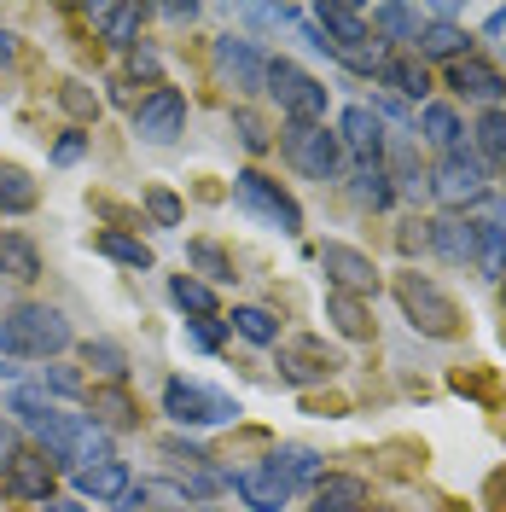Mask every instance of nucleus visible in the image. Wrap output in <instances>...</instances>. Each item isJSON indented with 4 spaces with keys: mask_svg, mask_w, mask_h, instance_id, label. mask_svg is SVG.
<instances>
[{
    "mask_svg": "<svg viewBox=\"0 0 506 512\" xmlns=\"http://www.w3.org/2000/svg\"><path fill=\"white\" fill-rule=\"evenodd\" d=\"M373 88H384V94H396L402 105H431V70L413 59V53H390V59H379V76H373Z\"/></svg>",
    "mask_w": 506,
    "mask_h": 512,
    "instance_id": "a211bd4d",
    "label": "nucleus"
},
{
    "mask_svg": "<svg viewBox=\"0 0 506 512\" xmlns=\"http://www.w3.org/2000/svg\"><path fill=\"white\" fill-rule=\"evenodd\" d=\"M280 152L291 169H303L309 181H344V169H349V152H344V140H338V128H326V123H291L285 117L280 123Z\"/></svg>",
    "mask_w": 506,
    "mask_h": 512,
    "instance_id": "f03ea898",
    "label": "nucleus"
},
{
    "mask_svg": "<svg viewBox=\"0 0 506 512\" xmlns=\"http://www.w3.org/2000/svg\"><path fill=\"white\" fill-rule=\"evenodd\" d=\"M349 192H355V204H361V210H390V204H396V181H390V169H384V163H361V169H355V181H349Z\"/></svg>",
    "mask_w": 506,
    "mask_h": 512,
    "instance_id": "7c9ffc66",
    "label": "nucleus"
},
{
    "mask_svg": "<svg viewBox=\"0 0 506 512\" xmlns=\"http://www.w3.org/2000/svg\"><path fill=\"white\" fill-rule=\"evenodd\" d=\"M396 239H402V251H431V239H425V222H419V216H413V222H402V233H396Z\"/></svg>",
    "mask_w": 506,
    "mask_h": 512,
    "instance_id": "3c124183",
    "label": "nucleus"
},
{
    "mask_svg": "<svg viewBox=\"0 0 506 512\" xmlns=\"http://www.w3.org/2000/svg\"><path fill=\"white\" fill-rule=\"evenodd\" d=\"M233 489H239V501L251 512H285L291 507V478H285L274 460H256V466H245V472H233Z\"/></svg>",
    "mask_w": 506,
    "mask_h": 512,
    "instance_id": "ddd939ff",
    "label": "nucleus"
},
{
    "mask_svg": "<svg viewBox=\"0 0 506 512\" xmlns=\"http://www.w3.org/2000/svg\"><path fill=\"white\" fill-rule=\"evenodd\" d=\"M134 134L146 140V146H169V140H181L187 134V94L181 88H152V94L134 105Z\"/></svg>",
    "mask_w": 506,
    "mask_h": 512,
    "instance_id": "1a4fd4ad",
    "label": "nucleus"
},
{
    "mask_svg": "<svg viewBox=\"0 0 506 512\" xmlns=\"http://www.w3.org/2000/svg\"><path fill=\"white\" fill-rule=\"evenodd\" d=\"M448 88L460 99H472V105H483V111H501V99H506V76L495 70L489 59H460V64H448Z\"/></svg>",
    "mask_w": 506,
    "mask_h": 512,
    "instance_id": "dca6fc26",
    "label": "nucleus"
},
{
    "mask_svg": "<svg viewBox=\"0 0 506 512\" xmlns=\"http://www.w3.org/2000/svg\"><path fill=\"white\" fill-rule=\"evenodd\" d=\"M175 489H181V501H210V495L233 489V472H216V466H187V472L175 478Z\"/></svg>",
    "mask_w": 506,
    "mask_h": 512,
    "instance_id": "4c0bfd02",
    "label": "nucleus"
},
{
    "mask_svg": "<svg viewBox=\"0 0 506 512\" xmlns=\"http://www.w3.org/2000/svg\"><path fill=\"white\" fill-rule=\"evenodd\" d=\"M99 256H111V262H123V268H134V274H146L152 268V245L146 239H134V233H123V227H105L94 239Z\"/></svg>",
    "mask_w": 506,
    "mask_h": 512,
    "instance_id": "2f4dec72",
    "label": "nucleus"
},
{
    "mask_svg": "<svg viewBox=\"0 0 506 512\" xmlns=\"http://www.w3.org/2000/svg\"><path fill=\"white\" fill-rule=\"evenodd\" d=\"M326 320L344 332L349 344H367V338H373V315H367V303L349 297V291H326Z\"/></svg>",
    "mask_w": 506,
    "mask_h": 512,
    "instance_id": "cd10ccee",
    "label": "nucleus"
},
{
    "mask_svg": "<svg viewBox=\"0 0 506 512\" xmlns=\"http://www.w3.org/2000/svg\"><path fill=\"white\" fill-rule=\"evenodd\" d=\"M216 76L233 94H262V76H268V53L256 47L251 35H222L216 41Z\"/></svg>",
    "mask_w": 506,
    "mask_h": 512,
    "instance_id": "9b49d317",
    "label": "nucleus"
},
{
    "mask_svg": "<svg viewBox=\"0 0 506 512\" xmlns=\"http://www.w3.org/2000/svg\"><path fill=\"white\" fill-rule=\"evenodd\" d=\"M146 18H152V6H134V0H128V6H105V0L88 6V24H94L99 41L117 47V53H134V47H140V24H146Z\"/></svg>",
    "mask_w": 506,
    "mask_h": 512,
    "instance_id": "f3484780",
    "label": "nucleus"
},
{
    "mask_svg": "<svg viewBox=\"0 0 506 512\" xmlns=\"http://www.w3.org/2000/svg\"><path fill=\"white\" fill-rule=\"evenodd\" d=\"M227 332H239V338L256 344V350H274V344H280V315H274V309H262V303H233Z\"/></svg>",
    "mask_w": 506,
    "mask_h": 512,
    "instance_id": "bb28decb",
    "label": "nucleus"
},
{
    "mask_svg": "<svg viewBox=\"0 0 506 512\" xmlns=\"http://www.w3.org/2000/svg\"><path fill=\"white\" fill-rule=\"evenodd\" d=\"M146 507H152V483H128V495L111 512H146Z\"/></svg>",
    "mask_w": 506,
    "mask_h": 512,
    "instance_id": "8fccbe9b",
    "label": "nucleus"
},
{
    "mask_svg": "<svg viewBox=\"0 0 506 512\" xmlns=\"http://www.w3.org/2000/svg\"><path fill=\"white\" fill-rule=\"evenodd\" d=\"M413 128H419L437 152H460V146H466V123H460V111H454V105H437V99H431V105H419Z\"/></svg>",
    "mask_w": 506,
    "mask_h": 512,
    "instance_id": "b1692460",
    "label": "nucleus"
},
{
    "mask_svg": "<svg viewBox=\"0 0 506 512\" xmlns=\"http://www.w3.org/2000/svg\"><path fill=\"white\" fill-rule=\"evenodd\" d=\"M169 303H175L187 320H222L216 286H204L198 274H169Z\"/></svg>",
    "mask_w": 506,
    "mask_h": 512,
    "instance_id": "a878e982",
    "label": "nucleus"
},
{
    "mask_svg": "<svg viewBox=\"0 0 506 512\" xmlns=\"http://www.w3.org/2000/svg\"><path fill=\"white\" fill-rule=\"evenodd\" d=\"M82 367H94L105 384H128V373H134V367H128V350L117 338H88V344H82Z\"/></svg>",
    "mask_w": 506,
    "mask_h": 512,
    "instance_id": "473e14b6",
    "label": "nucleus"
},
{
    "mask_svg": "<svg viewBox=\"0 0 506 512\" xmlns=\"http://www.w3.org/2000/svg\"><path fill=\"white\" fill-rule=\"evenodd\" d=\"M262 94L280 105V117H291V123H326V105H332V94H326V82L320 76H309L297 59H268V76H262Z\"/></svg>",
    "mask_w": 506,
    "mask_h": 512,
    "instance_id": "7ed1b4c3",
    "label": "nucleus"
},
{
    "mask_svg": "<svg viewBox=\"0 0 506 512\" xmlns=\"http://www.w3.org/2000/svg\"><path fill=\"white\" fill-rule=\"evenodd\" d=\"M152 12H158V18H169V24H198V6H181V0H175V6H152Z\"/></svg>",
    "mask_w": 506,
    "mask_h": 512,
    "instance_id": "603ef678",
    "label": "nucleus"
},
{
    "mask_svg": "<svg viewBox=\"0 0 506 512\" xmlns=\"http://www.w3.org/2000/svg\"><path fill=\"white\" fill-rule=\"evenodd\" d=\"M315 256H320V268H326V280H332L326 291H349V297H361V303L379 297L384 274L373 268V256L367 251H355V245H344V239H326Z\"/></svg>",
    "mask_w": 506,
    "mask_h": 512,
    "instance_id": "6e6552de",
    "label": "nucleus"
},
{
    "mask_svg": "<svg viewBox=\"0 0 506 512\" xmlns=\"http://www.w3.org/2000/svg\"><path fill=\"white\" fill-rule=\"evenodd\" d=\"M472 41L477 35L466 24H425L419 41H413V59L419 64H460V59H472Z\"/></svg>",
    "mask_w": 506,
    "mask_h": 512,
    "instance_id": "412c9836",
    "label": "nucleus"
},
{
    "mask_svg": "<svg viewBox=\"0 0 506 512\" xmlns=\"http://www.w3.org/2000/svg\"><path fill=\"white\" fill-rule=\"evenodd\" d=\"M0 280H41V251H35L30 233H12V227H0Z\"/></svg>",
    "mask_w": 506,
    "mask_h": 512,
    "instance_id": "393cba45",
    "label": "nucleus"
},
{
    "mask_svg": "<svg viewBox=\"0 0 506 512\" xmlns=\"http://www.w3.org/2000/svg\"><path fill=\"white\" fill-rule=\"evenodd\" d=\"M315 512H338V507H315Z\"/></svg>",
    "mask_w": 506,
    "mask_h": 512,
    "instance_id": "bf43d9fd",
    "label": "nucleus"
},
{
    "mask_svg": "<svg viewBox=\"0 0 506 512\" xmlns=\"http://www.w3.org/2000/svg\"><path fill=\"white\" fill-rule=\"evenodd\" d=\"M367 501H373V489H367V478H349V472H326V478L315 483V507L361 512Z\"/></svg>",
    "mask_w": 506,
    "mask_h": 512,
    "instance_id": "c85d7f7f",
    "label": "nucleus"
},
{
    "mask_svg": "<svg viewBox=\"0 0 506 512\" xmlns=\"http://www.w3.org/2000/svg\"><path fill=\"white\" fill-rule=\"evenodd\" d=\"M233 134H239V146H245V152H256V158H262V152L274 146L268 123H262L256 111H245V105H233Z\"/></svg>",
    "mask_w": 506,
    "mask_h": 512,
    "instance_id": "79ce46f5",
    "label": "nucleus"
},
{
    "mask_svg": "<svg viewBox=\"0 0 506 512\" xmlns=\"http://www.w3.org/2000/svg\"><path fill=\"white\" fill-rule=\"evenodd\" d=\"M146 216H152V227H181L187 210H181V198L169 187H146Z\"/></svg>",
    "mask_w": 506,
    "mask_h": 512,
    "instance_id": "c03bdc74",
    "label": "nucleus"
},
{
    "mask_svg": "<svg viewBox=\"0 0 506 512\" xmlns=\"http://www.w3.org/2000/svg\"><path fill=\"white\" fill-rule=\"evenodd\" d=\"M41 390H47V396H64V402H76V396H88V384H82V373H76V367H70V361H47V367H41Z\"/></svg>",
    "mask_w": 506,
    "mask_h": 512,
    "instance_id": "ea45409f",
    "label": "nucleus"
},
{
    "mask_svg": "<svg viewBox=\"0 0 506 512\" xmlns=\"http://www.w3.org/2000/svg\"><path fill=\"white\" fill-rule=\"evenodd\" d=\"M483 30H489V35H506V6H495V12H489V24H483Z\"/></svg>",
    "mask_w": 506,
    "mask_h": 512,
    "instance_id": "4d7b16f0",
    "label": "nucleus"
},
{
    "mask_svg": "<svg viewBox=\"0 0 506 512\" xmlns=\"http://www.w3.org/2000/svg\"><path fill=\"white\" fill-rule=\"evenodd\" d=\"M41 512H88V501H76V495H53Z\"/></svg>",
    "mask_w": 506,
    "mask_h": 512,
    "instance_id": "6e6d98bb",
    "label": "nucleus"
},
{
    "mask_svg": "<svg viewBox=\"0 0 506 512\" xmlns=\"http://www.w3.org/2000/svg\"><path fill=\"white\" fill-rule=\"evenodd\" d=\"M233 204H239L245 216H256L262 227L285 233V239L303 233V210H297V198H291L280 181H268L262 169H239V175H233Z\"/></svg>",
    "mask_w": 506,
    "mask_h": 512,
    "instance_id": "423d86ee",
    "label": "nucleus"
},
{
    "mask_svg": "<svg viewBox=\"0 0 506 512\" xmlns=\"http://www.w3.org/2000/svg\"><path fill=\"white\" fill-rule=\"evenodd\" d=\"M187 338H192V350L216 355L222 350V338H227V320H187Z\"/></svg>",
    "mask_w": 506,
    "mask_h": 512,
    "instance_id": "de8ad7c7",
    "label": "nucleus"
},
{
    "mask_svg": "<svg viewBox=\"0 0 506 512\" xmlns=\"http://www.w3.org/2000/svg\"><path fill=\"white\" fill-rule=\"evenodd\" d=\"M53 478H59L53 460H47L41 448H24V454L0 472V489H6L12 501H35V507H47V501H53Z\"/></svg>",
    "mask_w": 506,
    "mask_h": 512,
    "instance_id": "2eb2a0df",
    "label": "nucleus"
},
{
    "mask_svg": "<svg viewBox=\"0 0 506 512\" xmlns=\"http://www.w3.org/2000/svg\"><path fill=\"white\" fill-rule=\"evenodd\" d=\"M35 181L30 169H18V163H0V216H30L35 210Z\"/></svg>",
    "mask_w": 506,
    "mask_h": 512,
    "instance_id": "72a5a7b5",
    "label": "nucleus"
},
{
    "mask_svg": "<svg viewBox=\"0 0 506 512\" xmlns=\"http://www.w3.org/2000/svg\"><path fill=\"white\" fill-rule=\"evenodd\" d=\"M367 30H373L379 47H402V41H419L425 12H419V6H402V0H390V6H373V12H367Z\"/></svg>",
    "mask_w": 506,
    "mask_h": 512,
    "instance_id": "5701e85b",
    "label": "nucleus"
},
{
    "mask_svg": "<svg viewBox=\"0 0 506 512\" xmlns=\"http://www.w3.org/2000/svg\"><path fill=\"white\" fill-rule=\"evenodd\" d=\"M59 111H64V117H76V128L99 123V94L88 88V82H64V88H59Z\"/></svg>",
    "mask_w": 506,
    "mask_h": 512,
    "instance_id": "a19ab883",
    "label": "nucleus"
},
{
    "mask_svg": "<svg viewBox=\"0 0 506 512\" xmlns=\"http://www.w3.org/2000/svg\"><path fill=\"white\" fill-rule=\"evenodd\" d=\"M396 303H402V315H408L413 332H425V338H454L460 332V309H454V297H448L431 274H396Z\"/></svg>",
    "mask_w": 506,
    "mask_h": 512,
    "instance_id": "39448f33",
    "label": "nucleus"
},
{
    "mask_svg": "<svg viewBox=\"0 0 506 512\" xmlns=\"http://www.w3.org/2000/svg\"><path fill=\"white\" fill-rule=\"evenodd\" d=\"M303 41H309V53H320V59H338V53H332V41L309 24V12H303Z\"/></svg>",
    "mask_w": 506,
    "mask_h": 512,
    "instance_id": "864d4df0",
    "label": "nucleus"
},
{
    "mask_svg": "<svg viewBox=\"0 0 506 512\" xmlns=\"http://www.w3.org/2000/svg\"><path fill=\"white\" fill-rule=\"evenodd\" d=\"M82 402H88V419L99 431H134L140 425V402L128 396V384H94Z\"/></svg>",
    "mask_w": 506,
    "mask_h": 512,
    "instance_id": "4be33fe9",
    "label": "nucleus"
},
{
    "mask_svg": "<svg viewBox=\"0 0 506 512\" xmlns=\"http://www.w3.org/2000/svg\"><path fill=\"white\" fill-rule=\"evenodd\" d=\"M477 163L483 169H506V111H483L477 117Z\"/></svg>",
    "mask_w": 506,
    "mask_h": 512,
    "instance_id": "c9c22d12",
    "label": "nucleus"
},
{
    "mask_svg": "<svg viewBox=\"0 0 506 512\" xmlns=\"http://www.w3.org/2000/svg\"><path fill=\"white\" fill-rule=\"evenodd\" d=\"M431 198L448 204V216L483 204V198H489V169L477 163V152L460 146V152H443V158L431 163Z\"/></svg>",
    "mask_w": 506,
    "mask_h": 512,
    "instance_id": "0eeeda50",
    "label": "nucleus"
},
{
    "mask_svg": "<svg viewBox=\"0 0 506 512\" xmlns=\"http://www.w3.org/2000/svg\"><path fill=\"white\" fill-rule=\"evenodd\" d=\"M128 82H152V88H163V59L146 47V41L128 53Z\"/></svg>",
    "mask_w": 506,
    "mask_h": 512,
    "instance_id": "a18cd8bd",
    "label": "nucleus"
},
{
    "mask_svg": "<svg viewBox=\"0 0 506 512\" xmlns=\"http://www.w3.org/2000/svg\"><path fill=\"white\" fill-rule=\"evenodd\" d=\"M47 158L59 163V169L82 163V158H88V128H64L59 140H53V152H47Z\"/></svg>",
    "mask_w": 506,
    "mask_h": 512,
    "instance_id": "49530a36",
    "label": "nucleus"
},
{
    "mask_svg": "<svg viewBox=\"0 0 506 512\" xmlns=\"http://www.w3.org/2000/svg\"><path fill=\"white\" fill-rule=\"evenodd\" d=\"M163 414H169L175 431H210V425H233L239 419V396L198 379H169L163 384Z\"/></svg>",
    "mask_w": 506,
    "mask_h": 512,
    "instance_id": "20e7f679",
    "label": "nucleus"
},
{
    "mask_svg": "<svg viewBox=\"0 0 506 512\" xmlns=\"http://www.w3.org/2000/svg\"><path fill=\"white\" fill-rule=\"evenodd\" d=\"M76 344L59 303H12L0 309V355L6 361H59Z\"/></svg>",
    "mask_w": 506,
    "mask_h": 512,
    "instance_id": "f257e3e1",
    "label": "nucleus"
},
{
    "mask_svg": "<svg viewBox=\"0 0 506 512\" xmlns=\"http://www.w3.org/2000/svg\"><path fill=\"white\" fill-rule=\"evenodd\" d=\"M425 239H431V251L443 256L448 268H472L477 262V222L472 216H437V222H425Z\"/></svg>",
    "mask_w": 506,
    "mask_h": 512,
    "instance_id": "aec40b11",
    "label": "nucleus"
},
{
    "mask_svg": "<svg viewBox=\"0 0 506 512\" xmlns=\"http://www.w3.org/2000/svg\"><path fill=\"white\" fill-rule=\"evenodd\" d=\"M489 222H495V233H501V239H506V198H501V204H495V216H489Z\"/></svg>",
    "mask_w": 506,
    "mask_h": 512,
    "instance_id": "13d9d810",
    "label": "nucleus"
},
{
    "mask_svg": "<svg viewBox=\"0 0 506 512\" xmlns=\"http://www.w3.org/2000/svg\"><path fill=\"white\" fill-rule=\"evenodd\" d=\"M268 460H274L285 478H291V489H315V483L326 478V472H320V454L309 443H280Z\"/></svg>",
    "mask_w": 506,
    "mask_h": 512,
    "instance_id": "c756f323",
    "label": "nucleus"
},
{
    "mask_svg": "<svg viewBox=\"0 0 506 512\" xmlns=\"http://www.w3.org/2000/svg\"><path fill=\"white\" fill-rule=\"evenodd\" d=\"M70 483H76V501L117 507V501L128 495V483H134V472H128V460H99V466H82V472H70Z\"/></svg>",
    "mask_w": 506,
    "mask_h": 512,
    "instance_id": "6ab92c4d",
    "label": "nucleus"
},
{
    "mask_svg": "<svg viewBox=\"0 0 506 512\" xmlns=\"http://www.w3.org/2000/svg\"><path fill=\"white\" fill-rule=\"evenodd\" d=\"M158 448H163V460H175L181 472H187V466H216V454L198 443V437H181V431H175V437H163Z\"/></svg>",
    "mask_w": 506,
    "mask_h": 512,
    "instance_id": "37998d69",
    "label": "nucleus"
},
{
    "mask_svg": "<svg viewBox=\"0 0 506 512\" xmlns=\"http://www.w3.org/2000/svg\"><path fill=\"white\" fill-rule=\"evenodd\" d=\"M477 268L483 280H506V239L495 233V222H477Z\"/></svg>",
    "mask_w": 506,
    "mask_h": 512,
    "instance_id": "58836bf2",
    "label": "nucleus"
},
{
    "mask_svg": "<svg viewBox=\"0 0 506 512\" xmlns=\"http://www.w3.org/2000/svg\"><path fill=\"white\" fill-rule=\"evenodd\" d=\"M18 454H24V437H18V425H12V419H0V472H6Z\"/></svg>",
    "mask_w": 506,
    "mask_h": 512,
    "instance_id": "09e8293b",
    "label": "nucleus"
},
{
    "mask_svg": "<svg viewBox=\"0 0 506 512\" xmlns=\"http://www.w3.org/2000/svg\"><path fill=\"white\" fill-rule=\"evenodd\" d=\"M309 24L332 41L338 64L373 53V30H367V12H361V6H338V0H332V6H315V12H309Z\"/></svg>",
    "mask_w": 506,
    "mask_h": 512,
    "instance_id": "f8f14e48",
    "label": "nucleus"
},
{
    "mask_svg": "<svg viewBox=\"0 0 506 512\" xmlns=\"http://www.w3.org/2000/svg\"><path fill=\"white\" fill-rule=\"evenodd\" d=\"M501 303H506V280H501Z\"/></svg>",
    "mask_w": 506,
    "mask_h": 512,
    "instance_id": "052dcab7",
    "label": "nucleus"
},
{
    "mask_svg": "<svg viewBox=\"0 0 506 512\" xmlns=\"http://www.w3.org/2000/svg\"><path fill=\"white\" fill-rule=\"evenodd\" d=\"M53 408H59V402H53L41 384H12V390H6V414H18L24 425H30V431H35V425H41L47 414H53Z\"/></svg>",
    "mask_w": 506,
    "mask_h": 512,
    "instance_id": "e433bc0d",
    "label": "nucleus"
},
{
    "mask_svg": "<svg viewBox=\"0 0 506 512\" xmlns=\"http://www.w3.org/2000/svg\"><path fill=\"white\" fill-rule=\"evenodd\" d=\"M338 140H344V152L355 158V169H361V163H384V123H379V111H373L367 99L344 105V117H338Z\"/></svg>",
    "mask_w": 506,
    "mask_h": 512,
    "instance_id": "4468645a",
    "label": "nucleus"
},
{
    "mask_svg": "<svg viewBox=\"0 0 506 512\" xmlns=\"http://www.w3.org/2000/svg\"><path fill=\"white\" fill-rule=\"evenodd\" d=\"M187 262L198 268V280H204V286H227V280H239V274H233V256H227L216 239H192Z\"/></svg>",
    "mask_w": 506,
    "mask_h": 512,
    "instance_id": "f704fd0d",
    "label": "nucleus"
},
{
    "mask_svg": "<svg viewBox=\"0 0 506 512\" xmlns=\"http://www.w3.org/2000/svg\"><path fill=\"white\" fill-rule=\"evenodd\" d=\"M111 105H128V111H134V82H128V76L111 82Z\"/></svg>",
    "mask_w": 506,
    "mask_h": 512,
    "instance_id": "5fc2aeb1",
    "label": "nucleus"
},
{
    "mask_svg": "<svg viewBox=\"0 0 506 512\" xmlns=\"http://www.w3.org/2000/svg\"><path fill=\"white\" fill-rule=\"evenodd\" d=\"M280 379L291 384V390H315V384L338 379V367H344V355L326 350L320 338H291V344H280Z\"/></svg>",
    "mask_w": 506,
    "mask_h": 512,
    "instance_id": "9d476101",
    "label": "nucleus"
}]
</instances>
